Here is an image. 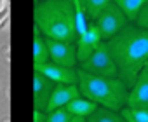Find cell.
<instances>
[{
    "instance_id": "cell-1",
    "label": "cell",
    "mask_w": 148,
    "mask_h": 122,
    "mask_svg": "<svg viewBox=\"0 0 148 122\" xmlns=\"http://www.w3.org/2000/svg\"><path fill=\"white\" fill-rule=\"evenodd\" d=\"M106 45L117 65L119 79L131 87L138 72L148 63V30L127 23L117 35L106 40Z\"/></svg>"
},
{
    "instance_id": "cell-2",
    "label": "cell",
    "mask_w": 148,
    "mask_h": 122,
    "mask_svg": "<svg viewBox=\"0 0 148 122\" xmlns=\"http://www.w3.org/2000/svg\"><path fill=\"white\" fill-rule=\"evenodd\" d=\"M33 16L35 26L45 38L77 42L75 7L71 0H38Z\"/></svg>"
},
{
    "instance_id": "cell-5",
    "label": "cell",
    "mask_w": 148,
    "mask_h": 122,
    "mask_svg": "<svg viewBox=\"0 0 148 122\" xmlns=\"http://www.w3.org/2000/svg\"><path fill=\"white\" fill-rule=\"evenodd\" d=\"M80 68L84 72H89L92 75H101V77H119V70L117 65L108 51L106 42H101L94 52L80 63Z\"/></svg>"
},
{
    "instance_id": "cell-16",
    "label": "cell",
    "mask_w": 148,
    "mask_h": 122,
    "mask_svg": "<svg viewBox=\"0 0 148 122\" xmlns=\"http://www.w3.org/2000/svg\"><path fill=\"white\" fill-rule=\"evenodd\" d=\"M112 0H84V11L89 19H94Z\"/></svg>"
},
{
    "instance_id": "cell-11",
    "label": "cell",
    "mask_w": 148,
    "mask_h": 122,
    "mask_svg": "<svg viewBox=\"0 0 148 122\" xmlns=\"http://www.w3.org/2000/svg\"><path fill=\"white\" fill-rule=\"evenodd\" d=\"M79 96H80L79 86H75V84H56L52 93H51V98H49L45 112L59 108V106H64L68 101H71L73 98H79Z\"/></svg>"
},
{
    "instance_id": "cell-19",
    "label": "cell",
    "mask_w": 148,
    "mask_h": 122,
    "mask_svg": "<svg viewBox=\"0 0 148 122\" xmlns=\"http://www.w3.org/2000/svg\"><path fill=\"white\" fill-rule=\"evenodd\" d=\"M129 112L138 122H148V108H129Z\"/></svg>"
},
{
    "instance_id": "cell-18",
    "label": "cell",
    "mask_w": 148,
    "mask_h": 122,
    "mask_svg": "<svg viewBox=\"0 0 148 122\" xmlns=\"http://www.w3.org/2000/svg\"><path fill=\"white\" fill-rule=\"evenodd\" d=\"M134 25H138V26H141V28H146V30H148V2L141 7V11H139L138 18H136V21H134Z\"/></svg>"
},
{
    "instance_id": "cell-3",
    "label": "cell",
    "mask_w": 148,
    "mask_h": 122,
    "mask_svg": "<svg viewBox=\"0 0 148 122\" xmlns=\"http://www.w3.org/2000/svg\"><path fill=\"white\" fill-rule=\"evenodd\" d=\"M77 77H79L77 86L80 96L91 99L98 106L112 108L117 112H120L125 106L129 87L124 84L122 79L92 75L89 72H84L82 68H77Z\"/></svg>"
},
{
    "instance_id": "cell-20",
    "label": "cell",
    "mask_w": 148,
    "mask_h": 122,
    "mask_svg": "<svg viewBox=\"0 0 148 122\" xmlns=\"http://www.w3.org/2000/svg\"><path fill=\"white\" fill-rule=\"evenodd\" d=\"M120 113H122V117L125 119V122H138V120L131 115V112H129V108H127V106H124V108L120 110Z\"/></svg>"
},
{
    "instance_id": "cell-15",
    "label": "cell",
    "mask_w": 148,
    "mask_h": 122,
    "mask_svg": "<svg viewBox=\"0 0 148 122\" xmlns=\"http://www.w3.org/2000/svg\"><path fill=\"white\" fill-rule=\"evenodd\" d=\"M113 4H117V7L124 12V16L127 18L129 23H134L141 7L148 2V0H112Z\"/></svg>"
},
{
    "instance_id": "cell-9",
    "label": "cell",
    "mask_w": 148,
    "mask_h": 122,
    "mask_svg": "<svg viewBox=\"0 0 148 122\" xmlns=\"http://www.w3.org/2000/svg\"><path fill=\"white\" fill-rule=\"evenodd\" d=\"M54 86L56 84L51 79H47L38 70H33V108L35 110L45 112Z\"/></svg>"
},
{
    "instance_id": "cell-22",
    "label": "cell",
    "mask_w": 148,
    "mask_h": 122,
    "mask_svg": "<svg viewBox=\"0 0 148 122\" xmlns=\"http://www.w3.org/2000/svg\"><path fill=\"white\" fill-rule=\"evenodd\" d=\"M71 2H73V7H75V11L84 9V0H71Z\"/></svg>"
},
{
    "instance_id": "cell-4",
    "label": "cell",
    "mask_w": 148,
    "mask_h": 122,
    "mask_svg": "<svg viewBox=\"0 0 148 122\" xmlns=\"http://www.w3.org/2000/svg\"><path fill=\"white\" fill-rule=\"evenodd\" d=\"M92 23L96 25L101 40L106 42V40H110L113 35H117L129 21H127V18L124 16V12L117 7V4L110 2V4L92 19Z\"/></svg>"
},
{
    "instance_id": "cell-17",
    "label": "cell",
    "mask_w": 148,
    "mask_h": 122,
    "mask_svg": "<svg viewBox=\"0 0 148 122\" xmlns=\"http://www.w3.org/2000/svg\"><path fill=\"white\" fill-rule=\"evenodd\" d=\"M71 117H73V115H71L64 106H59V108H54V110L45 112L44 122H68Z\"/></svg>"
},
{
    "instance_id": "cell-13",
    "label": "cell",
    "mask_w": 148,
    "mask_h": 122,
    "mask_svg": "<svg viewBox=\"0 0 148 122\" xmlns=\"http://www.w3.org/2000/svg\"><path fill=\"white\" fill-rule=\"evenodd\" d=\"M49 61V51L45 44V37L35 26L33 30V65H42Z\"/></svg>"
},
{
    "instance_id": "cell-8",
    "label": "cell",
    "mask_w": 148,
    "mask_h": 122,
    "mask_svg": "<svg viewBox=\"0 0 148 122\" xmlns=\"http://www.w3.org/2000/svg\"><path fill=\"white\" fill-rule=\"evenodd\" d=\"M33 70H38L40 73H44L54 84H75L77 86L79 82L75 66H61V65L47 61V63H42V65H33Z\"/></svg>"
},
{
    "instance_id": "cell-14",
    "label": "cell",
    "mask_w": 148,
    "mask_h": 122,
    "mask_svg": "<svg viewBox=\"0 0 148 122\" xmlns=\"http://www.w3.org/2000/svg\"><path fill=\"white\" fill-rule=\"evenodd\" d=\"M86 122H125V119L117 110L105 108V106H98L91 115L86 117Z\"/></svg>"
},
{
    "instance_id": "cell-21",
    "label": "cell",
    "mask_w": 148,
    "mask_h": 122,
    "mask_svg": "<svg viewBox=\"0 0 148 122\" xmlns=\"http://www.w3.org/2000/svg\"><path fill=\"white\" fill-rule=\"evenodd\" d=\"M44 119H45V112L33 110V122H44Z\"/></svg>"
},
{
    "instance_id": "cell-12",
    "label": "cell",
    "mask_w": 148,
    "mask_h": 122,
    "mask_svg": "<svg viewBox=\"0 0 148 122\" xmlns=\"http://www.w3.org/2000/svg\"><path fill=\"white\" fill-rule=\"evenodd\" d=\"M64 108L73 115V117H87V115H91L96 108H98V105L96 103H92L91 99H87V98H84V96H79V98H73L71 101H68L66 105H64Z\"/></svg>"
},
{
    "instance_id": "cell-23",
    "label": "cell",
    "mask_w": 148,
    "mask_h": 122,
    "mask_svg": "<svg viewBox=\"0 0 148 122\" xmlns=\"http://www.w3.org/2000/svg\"><path fill=\"white\" fill-rule=\"evenodd\" d=\"M68 122H86V119L84 117H71Z\"/></svg>"
},
{
    "instance_id": "cell-10",
    "label": "cell",
    "mask_w": 148,
    "mask_h": 122,
    "mask_svg": "<svg viewBox=\"0 0 148 122\" xmlns=\"http://www.w3.org/2000/svg\"><path fill=\"white\" fill-rule=\"evenodd\" d=\"M103 40H101V37H99V32H98V28H96V25L91 21L89 23V26H87V30H86V33L84 35H80L79 38H77V61L79 63H82V61H86L92 52H94V49L101 44Z\"/></svg>"
},
{
    "instance_id": "cell-7",
    "label": "cell",
    "mask_w": 148,
    "mask_h": 122,
    "mask_svg": "<svg viewBox=\"0 0 148 122\" xmlns=\"http://www.w3.org/2000/svg\"><path fill=\"white\" fill-rule=\"evenodd\" d=\"M125 106H129V108H148V63L138 72L132 86L129 87Z\"/></svg>"
},
{
    "instance_id": "cell-24",
    "label": "cell",
    "mask_w": 148,
    "mask_h": 122,
    "mask_svg": "<svg viewBox=\"0 0 148 122\" xmlns=\"http://www.w3.org/2000/svg\"><path fill=\"white\" fill-rule=\"evenodd\" d=\"M35 2H38V0H35Z\"/></svg>"
},
{
    "instance_id": "cell-6",
    "label": "cell",
    "mask_w": 148,
    "mask_h": 122,
    "mask_svg": "<svg viewBox=\"0 0 148 122\" xmlns=\"http://www.w3.org/2000/svg\"><path fill=\"white\" fill-rule=\"evenodd\" d=\"M47 51H49V61L61 66H75L77 61V44L66 42V40H54L45 38Z\"/></svg>"
}]
</instances>
